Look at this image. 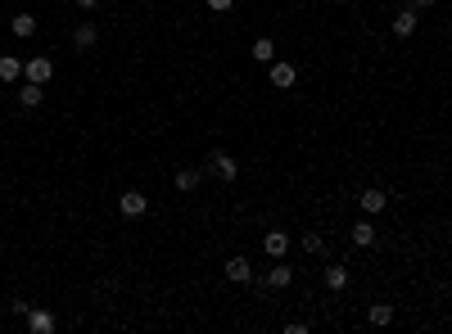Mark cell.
I'll list each match as a JSON object with an SVG mask.
<instances>
[{
    "instance_id": "20",
    "label": "cell",
    "mask_w": 452,
    "mask_h": 334,
    "mask_svg": "<svg viewBox=\"0 0 452 334\" xmlns=\"http://www.w3.org/2000/svg\"><path fill=\"white\" fill-rule=\"evenodd\" d=\"M303 249H308V253H326V240L316 230H308V235H303Z\"/></svg>"
},
{
    "instance_id": "23",
    "label": "cell",
    "mask_w": 452,
    "mask_h": 334,
    "mask_svg": "<svg viewBox=\"0 0 452 334\" xmlns=\"http://www.w3.org/2000/svg\"><path fill=\"white\" fill-rule=\"evenodd\" d=\"M72 5H77L82 14H95V9H100V0H72Z\"/></svg>"
},
{
    "instance_id": "15",
    "label": "cell",
    "mask_w": 452,
    "mask_h": 334,
    "mask_svg": "<svg viewBox=\"0 0 452 334\" xmlns=\"http://www.w3.org/2000/svg\"><path fill=\"white\" fill-rule=\"evenodd\" d=\"M321 280H326V289H331V294H344L353 276H348V267H339V262H335V267H326V276H321Z\"/></svg>"
},
{
    "instance_id": "14",
    "label": "cell",
    "mask_w": 452,
    "mask_h": 334,
    "mask_svg": "<svg viewBox=\"0 0 452 334\" xmlns=\"http://www.w3.org/2000/svg\"><path fill=\"white\" fill-rule=\"evenodd\" d=\"M417 28H421V14L402 5V14H394V36H412Z\"/></svg>"
},
{
    "instance_id": "24",
    "label": "cell",
    "mask_w": 452,
    "mask_h": 334,
    "mask_svg": "<svg viewBox=\"0 0 452 334\" xmlns=\"http://www.w3.org/2000/svg\"><path fill=\"white\" fill-rule=\"evenodd\" d=\"M402 5H407V9H430L434 0H402Z\"/></svg>"
},
{
    "instance_id": "1",
    "label": "cell",
    "mask_w": 452,
    "mask_h": 334,
    "mask_svg": "<svg viewBox=\"0 0 452 334\" xmlns=\"http://www.w3.org/2000/svg\"><path fill=\"white\" fill-rule=\"evenodd\" d=\"M204 167H209L217 181H226V185L240 177V163H236V158H231L226 150H213V154H209V163H204Z\"/></svg>"
},
{
    "instance_id": "11",
    "label": "cell",
    "mask_w": 452,
    "mask_h": 334,
    "mask_svg": "<svg viewBox=\"0 0 452 334\" xmlns=\"http://www.w3.org/2000/svg\"><path fill=\"white\" fill-rule=\"evenodd\" d=\"M55 325L59 321H55V312H45V307H32L28 312V330L32 334H55Z\"/></svg>"
},
{
    "instance_id": "9",
    "label": "cell",
    "mask_w": 452,
    "mask_h": 334,
    "mask_svg": "<svg viewBox=\"0 0 452 334\" xmlns=\"http://www.w3.org/2000/svg\"><path fill=\"white\" fill-rule=\"evenodd\" d=\"M18 104L23 108H41L45 104V86L41 82H18Z\"/></svg>"
},
{
    "instance_id": "18",
    "label": "cell",
    "mask_w": 452,
    "mask_h": 334,
    "mask_svg": "<svg viewBox=\"0 0 452 334\" xmlns=\"http://www.w3.org/2000/svg\"><path fill=\"white\" fill-rule=\"evenodd\" d=\"M0 82H23V59H14V55H0Z\"/></svg>"
},
{
    "instance_id": "3",
    "label": "cell",
    "mask_w": 452,
    "mask_h": 334,
    "mask_svg": "<svg viewBox=\"0 0 452 334\" xmlns=\"http://www.w3.org/2000/svg\"><path fill=\"white\" fill-rule=\"evenodd\" d=\"M118 213L122 217H145V213H150V194H145V190H122L118 194Z\"/></svg>"
},
{
    "instance_id": "12",
    "label": "cell",
    "mask_w": 452,
    "mask_h": 334,
    "mask_svg": "<svg viewBox=\"0 0 452 334\" xmlns=\"http://www.w3.org/2000/svg\"><path fill=\"white\" fill-rule=\"evenodd\" d=\"M263 284H272V289H285V284H294V267H285V262L276 257V267H267Z\"/></svg>"
},
{
    "instance_id": "2",
    "label": "cell",
    "mask_w": 452,
    "mask_h": 334,
    "mask_svg": "<svg viewBox=\"0 0 452 334\" xmlns=\"http://www.w3.org/2000/svg\"><path fill=\"white\" fill-rule=\"evenodd\" d=\"M55 77V64L45 55H32V59H23V82H41V86H50Z\"/></svg>"
},
{
    "instance_id": "21",
    "label": "cell",
    "mask_w": 452,
    "mask_h": 334,
    "mask_svg": "<svg viewBox=\"0 0 452 334\" xmlns=\"http://www.w3.org/2000/svg\"><path fill=\"white\" fill-rule=\"evenodd\" d=\"M9 312H14V316H23V321H28V312H32V303H28V299H14V303H9Z\"/></svg>"
},
{
    "instance_id": "17",
    "label": "cell",
    "mask_w": 452,
    "mask_h": 334,
    "mask_svg": "<svg viewBox=\"0 0 452 334\" xmlns=\"http://www.w3.org/2000/svg\"><path fill=\"white\" fill-rule=\"evenodd\" d=\"M366 321H371L375 330L394 325V303H371V307H366Z\"/></svg>"
},
{
    "instance_id": "22",
    "label": "cell",
    "mask_w": 452,
    "mask_h": 334,
    "mask_svg": "<svg viewBox=\"0 0 452 334\" xmlns=\"http://www.w3.org/2000/svg\"><path fill=\"white\" fill-rule=\"evenodd\" d=\"M231 5H236V0H209V9H213V14H231Z\"/></svg>"
},
{
    "instance_id": "5",
    "label": "cell",
    "mask_w": 452,
    "mask_h": 334,
    "mask_svg": "<svg viewBox=\"0 0 452 334\" xmlns=\"http://www.w3.org/2000/svg\"><path fill=\"white\" fill-rule=\"evenodd\" d=\"M226 280L231 284H249V280H258V271H253L249 257H226Z\"/></svg>"
},
{
    "instance_id": "10",
    "label": "cell",
    "mask_w": 452,
    "mask_h": 334,
    "mask_svg": "<svg viewBox=\"0 0 452 334\" xmlns=\"http://www.w3.org/2000/svg\"><path fill=\"white\" fill-rule=\"evenodd\" d=\"M172 185H177L181 194H194V190H199V185H204V172H199V167H177Z\"/></svg>"
},
{
    "instance_id": "4",
    "label": "cell",
    "mask_w": 452,
    "mask_h": 334,
    "mask_svg": "<svg viewBox=\"0 0 452 334\" xmlns=\"http://www.w3.org/2000/svg\"><path fill=\"white\" fill-rule=\"evenodd\" d=\"M267 77H272L276 91H290V86L299 82V68H294V64H285V59H276V64H267Z\"/></svg>"
},
{
    "instance_id": "6",
    "label": "cell",
    "mask_w": 452,
    "mask_h": 334,
    "mask_svg": "<svg viewBox=\"0 0 452 334\" xmlns=\"http://www.w3.org/2000/svg\"><path fill=\"white\" fill-rule=\"evenodd\" d=\"M358 208H362L366 217L385 213V208H389V190H362V194H358Z\"/></svg>"
},
{
    "instance_id": "8",
    "label": "cell",
    "mask_w": 452,
    "mask_h": 334,
    "mask_svg": "<svg viewBox=\"0 0 452 334\" xmlns=\"http://www.w3.org/2000/svg\"><path fill=\"white\" fill-rule=\"evenodd\" d=\"M263 253L272 257V262H276V257H285V253H290V235H285V230H267V235H263Z\"/></svg>"
},
{
    "instance_id": "7",
    "label": "cell",
    "mask_w": 452,
    "mask_h": 334,
    "mask_svg": "<svg viewBox=\"0 0 452 334\" xmlns=\"http://www.w3.org/2000/svg\"><path fill=\"white\" fill-rule=\"evenodd\" d=\"M72 45H77V50H95V45H100V28H95L91 18H82L77 32H72Z\"/></svg>"
},
{
    "instance_id": "13",
    "label": "cell",
    "mask_w": 452,
    "mask_h": 334,
    "mask_svg": "<svg viewBox=\"0 0 452 334\" xmlns=\"http://www.w3.org/2000/svg\"><path fill=\"white\" fill-rule=\"evenodd\" d=\"M249 55H253V64H276V41H272V36H258V41H253L249 45Z\"/></svg>"
},
{
    "instance_id": "16",
    "label": "cell",
    "mask_w": 452,
    "mask_h": 334,
    "mask_svg": "<svg viewBox=\"0 0 452 334\" xmlns=\"http://www.w3.org/2000/svg\"><path fill=\"white\" fill-rule=\"evenodd\" d=\"M375 240H380V230L371 226V217H362L358 226H353V244H358V249H371Z\"/></svg>"
},
{
    "instance_id": "19",
    "label": "cell",
    "mask_w": 452,
    "mask_h": 334,
    "mask_svg": "<svg viewBox=\"0 0 452 334\" xmlns=\"http://www.w3.org/2000/svg\"><path fill=\"white\" fill-rule=\"evenodd\" d=\"M9 32H14L18 41H28V36H36V18L32 14H14L9 18Z\"/></svg>"
}]
</instances>
